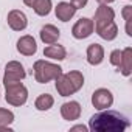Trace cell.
I'll return each instance as SVG.
<instances>
[{
  "mask_svg": "<svg viewBox=\"0 0 132 132\" xmlns=\"http://www.w3.org/2000/svg\"><path fill=\"white\" fill-rule=\"evenodd\" d=\"M129 120L117 110L104 109L95 113L89 121V129L93 132H123L129 127Z\"/></svg>",
  "mask_w": 132,
  "mask_h": 132,
  "instance_id": "1",
  "label": "cell"
},
{
  "mask_svg": "<svg viewBox=\"0 0 132 132\" xmlns=\"http://www.w3.org/2000/svg\"><path fill=\"white\" fill-rule=\"evenodd\" d=\"M54 81H56L54 87L61 96H70L82 89L84 75L78 70H72L69 73H61Z\"/></svg>",
  "mask_w": 132,
  "mask_h": 132,
  "instance_id": "2",
  "label": "cell"
},
{
  "mask_svg": "<svg viewBox=\"0 0 132 132\" xmlns=\"http://www.w3.org/2000/svg\"><path fill=\"white\" fill-rule=\"evenodd\" d=\"M34 70V78L39 84H47L50 81H54L61 73H62V67L57 64L48 62L45 59H39L34 62L33 65Z\"/></svg>",
  "mask_w": 132,
  "mask_h": 132,
  "instance_id": "3",
  "label": "cell"
},
{
  "mask_svg": "<svg viewBox=\"0 0 132 132\" xmlns=\"http://www.w3.org/2000/svg\"><path fill=\"white\" fill-rule=\"evenodd\" d=\"M5 90H6L5 100L11 106H16V107L23 106L28 100V90L20 81L14 82V84H10V86H5Z\"/></svg>",
  "mask_w": 132,
  "mask_h": 132,
  "instance_id": "4",
  "label": "cell"
},
{
  "mask_svg": "<svg viewBox=\"0 0 132 132\" xmlns=\"http://www.w3.org/2000/svg\"><path fill=\"white\" fill-rule=\"evenodd\" d=\"M27 72L23 69V65L19 61H10L5 67V75H3V86H10L14 82H19L25 79Z\"/></svg>",
  "mask_w": 132,
  "mask_h": 132,
  "instance_id": "5",
  "label": "cell"
},
{
  "mask_svg": "<svg viewBox=\"0 0 132 132\" xmlns=\"http://www.w3.org/2000/svg\"><path fill=\"white\" fill-rule=\"evenodd\" d=\"M92 104L98 110H104L112 107L113 104V95L109 89H96L92 93Z\"/></svg>",
  "mask_w": 132,
  "mask_h": 132,
  "instance_id": "6",
  "label": "cell"
},
{
  "mask_svg": "<svg viewBox=\"0 0 132 132\" xmlns=\"http://www.w3.org/2000/svg\"><path fill=\"white\" fill-rule=\"evenodd\" d=\"M93 30H95L93 20L89 19V17H81V19L73 25L72 34H73L75 39H79V40H81V39H87V37L93 33Z\"/></svg>",
  "mask_w": 132,
  "mask_h": 132,
  "instance_id": "7",
  "label": "cell"
},
{
  "mask_svg": "<svg viewBox=\"0 0 132 132\" xmlns=\"http://www.w3.org/2000/svg\"><path fill=\"white\" fill-rule=\"evenodd\" d=\"M8 25L11 30L14 31H23L28 27V19L25 16V13H22L20 10H11L8 13Z\"/></svg>",
  "mask_w": 132,
  "mask_h": 132,
  "instance_id": "8",
  "label": "cell"
},
{
  "mask_svg": "<svg viewBox=\"0 0 132 132\" xmlns=\"http://www.w3.org/2000/svg\"><path fill=\"white\" fill-rule=\"evenodd\" d=\"M95 31L98 33V36L104 40H113L118 36V27L113 20L109 22H101V23H95Z\"/></svg>",
  "mask_w": 132,
  "mask_h": 132,
  "instance_id": "9",
  "label": "cell"
},
{
  "mask_svg": "<svg viewBox=\"0 0 132 132\" xmlns=\"http://www.w3.org/2000/svg\"><path fill=\"white\" fill-rule=\"evenodd\" d=\"M17 51L23 56H33L36 54L37 51V44H36V39L30 34L27 36H22L19 40H17Z\"/></svg>",
  "mask_w": 132,
  "mask_h": 132,
  "instance_id": "10",
  "label": "cell"
},
{
  "mask_svg": "<svg viewBox=\"0 0 132 132\" xmlns=\"http://www.w3.org/2000/svg\"><path fill=\"white\" fill-rule=\"evenodd\" d=\"M61 115L67 121H75L81 117V104L78 101H69L61 106Z\"/></svg>",
  "mask_w": 132,
  "mask_h": 132,
  "instance_id": "11",
  "label": "cell"
},
{
  "mask_svg": "<svg viewBox=\"0 0 132 132\" xmlns=\"http://www.w3.org/2000/svg\"><path fill=\"white\" fill-rule=\"evenodd\" d=\"M76 8L70 3V2H59L54 8V14L61 22H69L75 14H76Z\"/></svg>",
  "mask_w": 132,
  "mask_h": 132,
  "instance_id": "12",
  "label": "cell"
},
{
  "mask_svg": "<svg viewBox=\"0 0 132 132\" xmlns=\"http://www.w3.org/2000/svg\"><path fill=\"white\" fill-rule=\"evenodd\" d=\"M39 36H40V40H42L44 44L50 45V44H56V42H57V39H59V36H61V31H59V28H56L54 25L48 23V25H44V27L40 28Z\"/></svg>",
  "mask_w": 132,
  "mask_h": 132,
  "instance_id": "13",
  "label": "cell"
},
{
  "mask_svg": "<svg viewBox=\"0 0 132 132\" xmlns=\"http://www.w3.org/2000/svg\"><path fill=\"white\" fill-rule=\"evenodd\" d=\"M104 61V48L100 44H90L87 47V62L90 65H100Z\"/></svg>",
  "mask_w": 132,
  "mask_h": 132,
  "instance_id": "14",
  "label": "cell"
},
{
  "mask_svg": "<svg viewBox=\"0 0 132 132\" xmlns=\"http://www.w3.org/2000/svg\"><path fill=\"white\" fill-rule=\"evenodd\" d=\"M118 70L121 72V75L130 76L132 73V48L130 47L121 50V62L118 65Z\"/></svg>",
  "mask_w": 132,
  "mask_h": 132,
  "instance_id": "15",
  "label": "cell"
},
{
  "mask_svg": "<svg viewBox=\"0 0 132 132\" xmlns=\"http://www.w3.org/2000/svg\"><path fill=\"white\" fill-rule=\"evenodd\" d=\"M44 56L54 59V61H64L67 57V50H65L62 45H56V44H50L48 47L44 48Z\"/></svg>",
  "mask_w": 132,
  "mask_h": 132,
  "instance_id": "16",
  "label": "cell"
},
{
  "mask_svg": "<svg viewBox=\"0 0 132 132\" xmlns=\"http://www.w3.org/2000/svg\"><path fill=\"white\" fill-rule=\"evenodd\" d=\"M115 19V11L109 8L107 5H100L95 11V19L93 23H101V22H109Z\"/></svg>",
  "mask_w": 132,
  "mask_h": 132,
  "instance_id": "17",
  "label": "cell"
},
{
  "mask_svg": "<svg viewBox=\"0 0 132 132\" xmlns=\"http://www.w3.org/2000/svg\"><path fill=\"white\" fill-rule=\"evenodd\" d=\"M53 104H54V98H53L50 93H42V95H39V96L36 98V101H34L36 109H37V110H40V112L51 109V107H53Z\"/></svg>",
  "mask_w": 132,
  "mask_h": 132,
  "instance_id": "18",
  "label": "cell"
},
{
  "mask_svg": "<svg viewBox=\"0 0 132 132\" xmlns=\"http://www.w3.org/2000/svg\"><path fill=\"white\" fill-rule=\"evenodd\" d=\"M31 8L34 10V13H36L37 16L44 17V16H48V14H50L53 5H51V0H36L34 5H33Z\"/></svg>",
  "mask_w": 132,
  "mask_h": 132,
  "instance_id": "19",
  "label": "cell"
},
{
  "mask_svg": "<svg viewBox=\"0 0 132 132\" xmlns=\"http://www.w3.org/2000/svg\"><path fill=\"white\" fill-rule=\"evenodd\" d=\"M14 121V113L8 109L0 107V126H10Z\"/></svg>",
  "mask_w": 132,
  "mask_h": 132,
  "instance_id": "20",
  "label": "cell"
},
{
  "mask_svg": "<svg viewBox=\"0 0 132 132\" xmlns=\"http://www.w3.org/2000/svg\"><path fill=\"white\" fill-rule=\"evenodd\" d=\"M121 62V50H113L110 53V64L115 65V67H118Z\"/></svg>",
  "mask_w": 132,
  "mask_h": 132,
  "instance_id": "21",
  "label": "cell"
},
{
  "mask_svg": "<svg viewBox=\"0 0 132 132\" xmlns=\"http://www.w3.org/2000/svg\"><path fill=\"white\" fill-rule=\"evenodd\" d=\"M121 16H123V19L127 22V20H132V6L130 5H126L124 8H123V11H121Z\"/></svg>",
  "mask_w": 132,
  "mask_h": 132,
  "instance_id": "22",
  "label": "cell"
},
{
  "mask_svg": "<svg viewBox=\"0 0 132 132\" xmlns=\"http://www.w3.org/2000/svg\"><path fill=\"white\" fill-rule=\"evenodd\" d=\"M87 2H89V0H72V5L76 8V10H81V8H84L86 5H87Z\"/></svg>",
  "mask_w": 132,
  "mask_h": 132,
  "instance_id": "23",
  "label": "cell"
},
{
  "mask_svg": "<svg viewBox=\"0 0 132 132\" xmlns=\"http://www.w3.org/2000/svg\"><path fill=\"white\" fill-rule=\"evenodd\" d=\"M70 130H72V132H75V130H82V132H87V127H86L84 124H78V126H73Z\"/></svg>",
  "mask_w": 132,
  "mask_h": 132,
  "instance_id": "24",
  "label": "cell"
},
{
  "mask_svg": "<svg viewBox=\"0 0 132 132\" xmlns=\"http://www.w3.org/2000/svg\"><path fill=\"white\" fill-rule=\"evenodd\" d=\"M96 2H98L100 5H109V3H112V2H115V0H96Z\"/></svg>",
  "mask_w": 132,
  "mask_h": 132,
  "instance_id": "25",
  "label": "cell"
},
{
  "mask_svg": "<svg viewBox=\"0 0 132 132\" xmlns=\"http://www.w3.org/2000/svg\"><path fill=\"white\" fill-rule=\"evenodd\" d=\"M34 2H36V0H23V3H25L27 6H30V8L34 5Z\"/></svg>",
  "mask_w": 132,
  "mask_h": 132,
  "instance_id": "26",
  "label": "cell"
}]
</instances>
